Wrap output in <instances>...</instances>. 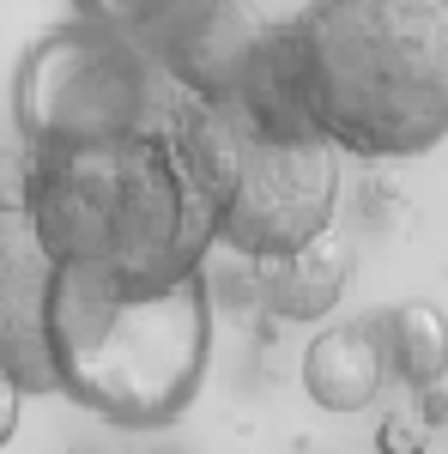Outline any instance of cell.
I'll use <instances>...</instances> for the list:
<instances>
[{"label":"cell","instance_id":"cell-1","mask_svg":"<svg viewBox=\"0 0 448 454\" xmlns=\"http://www.w3.org/2000/svg\"><path fill=\"white\" fill-rule=\"evenodd\" d=\"M25 152V218L55 267H85L115 291H170L218 243V200L164 121L134 140Z\"/></svg>","mask_w":448,"mask_h":454},{"label":"cell","instance_id":"cell-2","mask_svg":"<svg viewBox=\"0 0 448 454\" xmlns=\"http://www.w3.org/2000/svg\"><path fill=\"white\" fill-rule=\"evenodd\" d=\"M291 67L321 145L424 158L448 134V12L430 0L291 6Z\"/></svg>","mask_w":448,"mask_h":454},{"label":"cell","instance_id":"cell-3","mask_svg":"<svg viewBox=\"0 0 448 454\" xmlns=\"http://www.w3.org/2000/svg\"><path fill=\"white\" fill-rule=\"evenodd\" d=\"M43 340L55 394L122 430H164L200 400L207 382V273L170 291H115L85 267H55Z\"/></svg>","mask_w":448,"mask_h":454},{"label":"cell","instance_id":"cell-4","mask_svg":"<svg viewBox=\"0 0 448 454\" xmlns=\"http://www.w3.org/2000/svg\"><path fill=\"white\" fill-rule=\"evenodd\" d=\"M176 85L134 36L67 19L43 31L12 73V121L25 145H98L152 134Z\"/></svg>","mask_w":448,"mask_h":454},{"label":"cell","instance_id":"cell-5","mask_svg":"<svg viewBox=\"0 0 448 454\" xmlns=\"http://www.w3.org/2000/svg\"><path fill=\"white\" fill-rule=\"evenodd\" d=\"M218 134V243L242 261L291 254L334 231L340 152L321 140H267L231 104H212Z\"/></svg>","mask_w":448,"mask_h":454},{"label":"cell","instance_id":"cell-6","mask_svg":"<svg viewBox=\"0 0 448 454\" xmlns=\"http://www.w3.org/2000/svg\"><path fill=\"white\" fill-rule=\"evenodd\" d=\"M279 12L255 6V0H176V6H145L134 36L145 61L170 79L182 98L194 104H224L237 91L242 67L255 55V43L273 31Z\"/></svg>","mask_w":448,"mask_h":454},{"label":"cell","instance_id":"cell-7","mask_svg":"<svg viewBox=\"0 0 448 454\" xmlns=\"http://www.w3.org/2000/svg\"><path fill=\"white\" fill-rule=\"evenodd\" d=\"M49 291H55V261L36 243L25 212H0V364L25 394H55L49 376Z\"/></svg>","mask_w":448,"mask_h":454},{"label":"cell","instance_id":"cell-8","mask_svg":"<svg viewBox=\"0 0 448 454\" xmlns=\"http://www.w3.org/2000/svg\"><path fill=\"white\" fill-rule=\"evenodd\" d=\"M303 387L321 412H370L388 387V357H381L376 321H340L321 327L303 351Z\"/></svg>","mask_w":448,"mask_h":454},{"label":"cell","instance_id":"cell-9","mask_svg":"<svg viewBox=\"0 0 448 454\" xmlns=\"http://www.w3.org/2000/svg\"><path fill=\"white\" fill-rule=\"evenodd\" d=\"M345 285H351V243L340 231H321L291 254L255 261V291L279 321H321L340 309Z\"/></svg>","mask_w":448,"mask_h":454},{"label":"cell","instance_id":"cell-10","mask_svg":"<svg viewBox=\"0 0 448 454\" xmlns=\"http://www.w3.org/2000/svg\"><path fill=\"white\" fill-rule=\"evenodd\" d=\"M376 321L388 376L400 387H413V400H443V376H448V321L436 303H394Z\"/></svg>","mask_w":448,"mask_h":454},{"label":"cell","instance_id":"cell-11","mask_svg":"<svg viewBox=\"0 0 448 454\" xmlns=\"http://www.w3.org/2000/svg\"><path fill=\"white\" fill-rule=\"evenodd\" d=\"M436 442H443V430H430L413 406L406 412H388L381 430H376V454H424V449H436Z\"/></svg>","mask_w":448,"mask_h":454},{"label":"cell","instance_id":"cell-12","mask_svg":"<svg viewBox=\"0 0 448 454\" xmlns=\"http://www.w3.org/2000/svg\"><path fill=\"white\" fill-rule=\"evenodd\" d=\"M25 194H31V152H0V212H25Z\"/></svg>","mask_w":448,"mask_h":454},{"label":"cell","instance_id":"cell-13","mask_svg":"<svg viewBox=\"0 0 448 454\" xmlns=\"http://www.w3.org/2000/svg\"><path fill=\"white\" fill-rule=\"evenodd\" d=\"M19 412H25V387L12 382V370L0 364V449L12 442V430H19Z\"/></svg>","mask_w":448,"mask_h":454},{"label":"cell","instance_id":"cell-14","mask_svg":"<svg viewBox=\"0 0 448 454\" xmlns=\"http://www.w3.org/2000/svg\"><path fill=\"white\" fill-rule=\"evenodd\" d=\"M424 454H443V442H436V449H424Z\"/></svg>","mask_w":448,"mask_h":454}]
</instances>
